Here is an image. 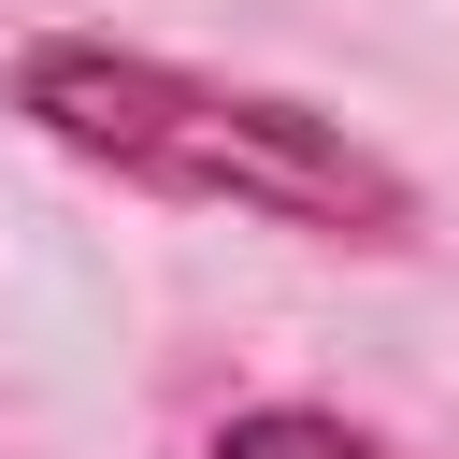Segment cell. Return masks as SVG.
<instances>
[{"label": "cell", "instance_id": "6da1fadb", "mask_svg": "<svg viewBox=\"0 0 459 459\" xmlns=\"http://www.w3.org/2000/svg\"><path fill=\"white\" fill-rule=\"evenodd\" d=\"M0 100H14L29 143L86 158V172L129 186V201L244 215V230L344 244V258H402V244H416V172H402L387 143H359L344 115L287 100V86H244V72L115 43V29H29V43L0 57Z\"/></svg>", "mask_w": 459, "mask_h": 459}, {"label": "cell", "instance_id": "7a4b0ae2", "mask_svg": "<svg viewBox=\"0 0 459 459\" xmlns=\"http://www.w3.org/2000/svg\"><path fill=\"white\" fill-rule=\"evenodd\" d=\"M201 459H402L373 416H344V402H244Z\"/></svg>", "mask_w": 459, "mask_h": 459}]
</instances>
